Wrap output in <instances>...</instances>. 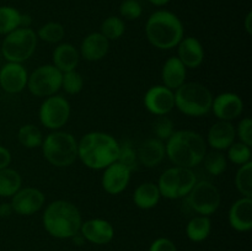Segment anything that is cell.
I'll use <instances>...</instances> for the list:
<instances>
[{"label": "cell", "mask_w": 252, "mask_h": 251, "mask_svg": "<svg viewBox=\"0 0 252 251\" xmlns=\"http://www.w3.org/2000/svg\"><path fill=\"white\" fill-rule=\"evenodd\" d=\"M120 142L108 133L94 130L78 142V159L91 170H103L117 161Z\"/></svg>", "instance_id": "cell-1"}, {"label": "cell", "mask_w": 252, "mask_h": 251, "mask_svg": "<svg viewBox=\"0 0 252 251\" xmlns=\"http://www.w3.org/2000/svg\"><path fill=\"white\" fill-rule=\"evenodd\" d=\"M203 135L194 130H175L165 143V153L175 166L193 169L198 166L207 153Z\"/></svg>", "instance_id": "cell-2"}, {"label": "cell", "mask_w": 252, "mask_h": 251, "mask_svg": "<svg viewBox=\"0 0 252 251\" xmlns=\"http://www.w3.org/2000/svg\"><path fill=\"white\" fill-rule=\"evenodd\" d=\"M42 223L53 238L70 239L80 231L83 219L75 204L65 199H57L46 207Z\"/></svg>", "instance_id": "cell-3"}, {"label": "cell", "mask_w": 252, "mask_h": 251, "mask_svg": "<svg viewBox=\"0 0 252 251\" xmlns=\"http://www.w3.org/2000/svg\"><path fill=\"white\" fill-rule=\"evenodd\" d=\"M184 25L172 12L159 10L150 15L145 24V34L152 46L161 51L175 48L184 38Z\"/></svg>", "instance_id": "cell-4"}, {"label": "cell", "mask_w": 252, "mask_h": 251, "mask_svg": "<svg viewBox=\"0 0 252 251\" xmlns=\"http://www.w3.org/2000/svg\"><path fill=\"white\" fill-rule=\"evenodd\" d=\"M175 107L189 117H203L211 112L213 95L206 85L196 81L184 83L174 91Z\"/></svg>", "instance_id": "cell-5"}, {"label": "cell", "mask_w": 252, "mask_h": 251, "mask_svg": "<svg viewBox=\"0 0 252 251\" xmlns=\"http://www.w3.org/2000/svg\"><path fill=\"white\" fill-rule=\"evenodd\" d=\"M41 148L44 159L56 167H69L78 159V140L69 132L53 130L43 138Z\"/></svg>", "instance_id": "cell-6"}, {"label": "cell", "mask_w": 252, "mask_h": 251, "mask_svg": "<svg viewBox=\"0 0 252 251\" xmlns=\"http://www.w3.org/2000/svg\"><path fill=\"white\" fill-rule=\"evenodd\" d=\"M37 33L30 27H19L5 34L1 42V54L6 62L24 63L34 53Z\"/></svg>", "instance_id": "cell-7"}, {"label": "cell", "mask_w": 252, "mask_h": 251, "mask_svg": "<svg viewBox=\"0 0 252 251\" xmlns=\"http://www.w3.org/2000/svg\"><path fill=\"white\" fill-rule=\"evenodd\" d=\"M197 182L193 170L172 166L165 170L159 177L158 187L161 197L167 199L185 198Z\"/></svg>", "instance_id": "cell-8"}, {"label": "cell", "mask_w": 252, "mask_h": 251, "mask_svg": "<svg viewBox=\"0 0 252 251\" xmlns=\"http://www.w3.org/2000/svg\"><path fill=\"white\" fill-rule=\"evenodd\" d=\"M185 198L192 211L196 212L198 216L206 217H211L216 213L221 201L219 189L207 180L197 181L193 188Z\"/></svg>", "instance_id": "cell-9"}, {"label": "cell", "mask_w": 252, "mask_h": 251, "mask_svg": "<svg viewBox=\"0 0 252 251\" xmlns=\"http://www.w3.org/2000/svg\"><path fill=\"white\" fill-rule=\"evenodd\" d=\"M62 73L53 64H44L29 74L27 89L37 97H48L56 95L62 86Z\"/></svg>", "instance_id": "cell-10"}, {"label": "cell", "mask_w": 252, "mask_h": 251, "mask_svg": "<svg viewBox=\"0 0 252 251\" xmlns=\"http://www.w3.org/2000/svg\"><path fill=\"white\" fill-rule=\"evenodd\" d=\"M70 103L64 96L52 95L44 98L38 111L39 122L52 130H59L70 117Z\"/></svg>", "instance_id": "cell-11"}, {"label": "cell", "mask_w": 252, "mask_h": 251, "mask_svg": "<svg viewBox=\"0 0 252 251\" xmlns=\"http://www.w3.org/2000/svg\"><path fill=\"white\" fill-rule=\"evenodd\" d=\"M144 107L154 116H167L175 108L174 90L165 85H154L147 90L143 97Z\"/></svg>", "instance_id": "cell-12"}, {"label": "cell", "mask_w": 252, "mask_h": 251, "mask_svg": "<svg viewBox=\"0 0 252 251\" xmlns=\"http://www.w3.org/2000/svg\"><path fill=\"white\" fill-rule=\"evenodd\" d=\"M46 202V196L41 189L36 187H24L20 188L11 197V207L14 213L19 216L29 217L41 211Z\"/></svg>", "instance_id": "cell-13"}, {"label": "cell", "mask_w": 252, "mask_h": 251, "mask_svg": "<svg viewBox=\"0 0 252 251\" xmlns=\"http://www.w3.org/2000/svg\"><path fill=\"white\" fill-rule=\"evenodd\" d=\"M29 71L22 63L6 62L0 68V88L7 94H19L27 86Z\"/></svg>", "instance_id": "cell-14"}, {"label": "cell", "mask_w": 252, "mask_h": 251, "mask_svg": "<svg viewBox=\"0 0 252 251\" xmlns=\"http://www.w3.org/2000/svg\"><path fill=\"white\" fill-rule=\"evenodd\" d=\"M130 171L127 166L115 161L103 169L101 185L108 194H120L128 187L130 181Z\"/></svg>", "instance_id": "cell-15"}, {"label": "cell", "mask_w": 252, "mask_h": 251, "mask_svg": "<svg viewBox=\"0 0 252 251\" xmlns=\"http://www.w3.org/2000/svg\"><path fill=\"white\" fill-rule=\"evenodd\" d=\"M211 111L218 121L231 122L241 116L244 111V102L235 93H221L213 97Z\"/></svg>", "instance_id": "cell-16"}, {"label": "cell", "mask_w": 252, "mask_h": 251, "mask_svg": "<svg viewBox=\"0 0 252 251\" xmlns=\"http://www.w3.org/2000/svg\"><path fill=\"white\" fill-rule=\"evenodd\" d=\"M79 233L89 243L96 244V245H106L112 241L115 236V228L106 219L93 218L81 223Z\"/></svg>", "instance_id": "cell-17"}, {"label": "cell", "mask_w": 252, "mask_h": 251, "mask_svg": "<svg viewBox=\"0 0 252 251\" xmlns=\"http://www.w3.org/2000/svg\"><path fill=\"white\" fill-rule=\"evenodd\" d=\"M236 133L233 123L228 121H218L211 126L207 133V145L213 150L224 152L235 142Z\"/></svg>", "instance_id": "cell-18"}, {"label": "cell", "mask_w": 252, "mask_h": 251, "mask_svg": "<svg viewBox=\"0 0 252 251\" xmlns=\"http://www.w3.org/2000/svg\"><path fill=\"white\" fill-rule=\"evenodd\" d=\"M228 220L231 228L240 233L252 228V198L241 197L233 203L228 213Z\"/></svg>", "instance_id": "cell-19"}, {"label": "cell", "mask_w": 252, "mask_h": 251, "mask_svg": "<svg viewBox=\"0 0 252 251\" xmlns=\"http://www.w3.org/2000/svg\"><path fill=\"white\" fill-rule=\"evenodd\" d=\"M177 58L187 69H196L204 61V48L196 37H184L177 44Z\"/></svg>", "instance_id": "cell-20"}, {"label": "cell", "mask_w": 252, "mask_h": 251, "mask_svg": "<svg viewBox=\"0 0 252 251\" xmlns=\"http://www.w3.org/2000/svg\"><path fill=\"white\" fill-rule=\"evenodd\" d=\"M110 49V41L101 32H93L80 44V57L88 62H97L105 58Z\"/></svg>", "instance_id": "cell-21"}, {"label": "cell", "mask_w": 252, "mask_h": 251, "mask_svg": "<svg viewBox=\"0 0 252 251\" xmlns=\"http://www.w3.org/2000/svg\"><path fill=\"white\" fill-rule=\"evenodd\" d=\"M138 161L145 167H157L166 157L165 143L158 138L153 137L144 140L137 150Z\"/></svg>", "instance_id": "cell-22"}, {"label": "cell", "mask_w": 252, "mask_h": 251, "mask_svg": "<svg viewBox=\"0 0 252 251\" xmlns=\"http://www.w3.org/2000/svg\"><path fill=\"white\" fill-rule=\"evenodd\" d=\"M186 75L187 68L177 57H170L165 61L161 69V80L164 83L162 85L175 91L186 83Z\"/></svg>", "instance_id": "cell-23"}, {"label": "cell", "mask_w": 252, "mask_h": 251, "mask_svg": "<svg viewBox=\"0 0 252 251\" xmlns=\"http://www.w3.org/2000/svg\"><path fill=\"white\" fill-rule=\"evenodd\" d=\"M53 65L62 73L75 70L80 61V53L71 43H59L52 53Z\"/></svg>", "instance_id": "cell-24"}, {"label": "cell", "mask_w": 252, "mask_h": 251, "mask_svg": "<svg viewBox=\"0 0 252 251\" xmlns=\"http://www.w3.org/2000/svg\"><path fill=\"white\" fill-rule=\"evenodd\" d=\"M161 194L159 187L154 182H143L133 193V202L140 209H152L158 206Z\"/></svg>", "instance_id": "cell-25"}, {"label": "cell", "mask_w": 252, "mask_h": 251, "mask_svg": "<svg viewBox=\"0 0 252 251\" xmlns=\"http://www.w3.org/2000/svg\"><path fill=\"white\" fill-rule=\"evenodd\" d=\"M22 179L19 171L11 167L0 170V197L11 198L21 188Z\"/></svg>", "instance_id": "cell-26"}, {"label": "cell", "mask_w": 252, "mask_h": 251, "mask_svg": "<svg viewBox=\"0 0 252 251\" xmlns=\"http://www.w3.org/2000/svg\"><path fill=\"white\" fill-rule=\"evenodd\" d=\"M212 230V221L209 217L196 216L187 223V238L193 243H201L209 236Z\"/></svg>", "instance_id": "cell-27"}, {"label": "cell", "mask_w": 252, "mask_h": 251, "mask_svg": "<svg viewBox=\"0 0 252 251\" xmlns=\"http://www.w3.org/2000/svg\"><path fill=\"white\" fill-rule=\"evenodd\" d=\"M17 140L24 148L34 149V148H39L42 145L43 134L37 126L29 123V125H24L20 127L19 132H17Z\"/></svg>", "instance_id": "cell-28"}, {"label": "cell", "mask_w": 252, "mask_h": 251, "mask_svg": "<svg viewBox=\"0 0 252 251\" xmlns=\"http://www.w3.org/2000/svg\"><path fill=\"white\" fill-rule=\"evenodd\" d=\"M21 12L12 6H0V34H7L19 29Z\"/></svg>", "instance_id": "cell-29"}, {"label": "cell", "mask_w": 252, "mask_h": 251, "mask_svg": "<svg viewBox=\"0 0 252 251\" xmlns=\"http://www.w3.org/2000/svg\"><path fill=\"white\" fill-rule=\"evenodd\" d=\"M204 164L207 172L213 176H219L223 174L228 166V159L226 155L223 154V152L219 150H212V152H207L204 155V159L202 161Z\"/></svg>", "instance_id": "cell-30"}, {"label": "cell", "mask_w": 252, "mask_h": 251, "mask_svg": "<svg viewBox=\"0 0 252 251\" xmlns=\"http://www.w3.org/2000/svg\"><path fill=\"white\" fill-rule=\"evenodd\" d=\"M235 186L243 197L252 198V161L239 167L235 175Z\"/></svg>", "instance_id": "cell-31"}, {"label": "cell", "mask_w": 252, "mask_h": 251, "mask_svg": "<svg viewBox=\"0 0 252 251\" xmlns=\"http://www.w3.org/2000/svg\"><path fill=\"white\" fill-rule=\"evenodd\" d=\"M64 36H65L64 26L54 21L47 22L37 31V38H41L47 43H59Z\"/></svg>", "instance_id": "cell-32"}, {"label": "cell", "mask_w": 252, "mask_h": 251, "mask_svg": "<svg viewBox=\"0 0 252 251\" xmlns=\"http://www.w3.org/2000/svg\"><path fill=\"white\" fill-rule=\"evenodd\" d=\"M125 21L118 16H110L102 22L100 32L108 41H116V39H120L125 34Z\"/></svg>", "instance_id": "cell-33"}, {"label": "cell", "mask_w": 252, "mask_h": 251, "mask_svg": "<svg viewBox=\"0 0 252 251\" xmlns=\"http://www.w3.org/2000/svg\"><path fill=\"white\" fill-rule=\"evenodd\" d=\"M226 150H228L226 159H228L229 161L233 162V164L241 166V165L251 161V157H252L251 147L244 144V143L234 142Z\"/></svg>", "instance_id": "cell-34"}, {"label": "cell", "mask_w": 252, "mask_h": 251, "mask_svg": "<svg viewBox=\"0 0 252 251\" xmlns=\"http://www.w3.org/2000/svg\"><path fill=\"white\" fill-rule=\"evenodd\" d=\"M117 161L123 164L125 166H127L130 171H134L138 169V155H137V149L133 147V144L128 140L120 143V150H118V157Z\"/></svg>", "instance_id": "cell-35"}, {"label": "cell", "mask_w": 252, "mask_h": 251, "mask_svg": "<svg viewBox=\"0 0 252 251\" xmlns=\"http://www.w3.org/2000/svg\"><path fill=\"white\" fill-rule=\"evenodd\" d=\"M84 88V78L78 70H70L63 73L62 75V86L66 94L69 95H78Z\"/></svg>", "instance_id": "cell-36"}, {"label": "cell", "mask_w": 252, "mask_h": 251, "mask_svg": "<svg viewBox=\"0 0 252 251\" xmlns=\"http://www.w3.org/2000/svg\"><path fill=\"white\" fill-rule=\"evenodd\" d=\"M153 132H154L155 138L166 142L175 132L174 122L167 116H158L153 123Z\"/></svg>", "instance_id": "cell-37"}, {"label": "cell", "mask_w": 252, "mask_h": 251, "mask_svg": "<svg viewBox=\"0 0 252 251\" xmlns=\"http://www.w3.org/2000/svg\"><path fill=\"white\" fill-rule=\"evenodd\" d=\"M142 12V6L137 0H125L120 6L121 16L127 20H137Z\"/></svg>", "instance_id": "cell-38"}, {"label": "cell", "mask_w": 252, "mask_h": 251, "mask_svg": "<svg viewBox=\"0 0 252 251\" xmlns=\"http://www.w3.org/2000/svg\"><path fill=\"white\" fill-rule=\"evenodd\" d=\"M236 137L241 143L251 147L252 145V120L250 117H245L239 122L235 128Z\"/></svg>", "instance_id": "cell-39"}, {"label": "cell", "mask_w": 252, "mask_h": 251, "mask_svg": "<svg viewBox=\"0 0 252 251\" xmlns=\"http://www.w3.org/2000/svg\"><path fill=\"white\" fill-rule=\"evenodd\" d=\"M149 251H177L174 241L167 238H159L154 240L150 245Z\"/></svg>", "instance_id": "cell-40"}, {"label": "cell", "mask_w": 252, "mask_h": 251, "mask_svg": "<svg viewBox=\"0 0 252 251\" xmlns=\"http://www.w3.org/2000/svg\"><path fill=\"white\" fill-rule=\"evenodd\" d=\"M11 153L7 148L0 145V170L5 169V167H9L11 164Z\"/></svg>", "instance_id": "cell-41"}, {"label": "cell", "mask_w": 252, "mask_h": 251, "mask_svg": "<svg viewBox=\"0 0 252 251\" xmlns=\"http://www.w3.org/2000/svg\"><path fill=\"white\" fill-rule=\"evenodd\" d=\"M12 213H14V209H12L10 202L0 203V218H9Z\"/></svg>", "instance_id": "cell-42"}, {"label": "cell", "mask_w": 252, "mask_h": 251, "mask_svg": "<svg viewBox=\"0 0 252 251\" xmlns=\"http://www.w3.org/2000/svg\"><path fill=\"white\" fill-rule=\"evenodd\" d=\"M252 12H249L245 19V30L249 34H252Z\"/></svg>", "instance_id": "cell-43"}, {"label": "cell", "mask_w": 252, "mask_h": 251, "mask_svg": "<svg viewBox=\"0 0 252 251\" xmlns=\"http://www.w3.org/2000/svg\"><path fill=\"white\" fill-rule=\"evenodd\" d=\"M32 20H31V16L27 14H21V22H20V26L21 27H30V25H31Z\"/></svg>", "instance_id": "cell-44"}, {"label": "cell", "mask_w": 252, "mask_h": 251, "mask_svg": "<svg viewBox=\"0 0 252 251\" xmlns=\"http://www.w3.org/2000/svg\"><path fill=\"white\" fill-rule=\"evenodd\" d=\"M153 5H157V6H162V5H166L170 0H149Z\"/></svg>", "instance_id": "cell-45"}]
</instances>
